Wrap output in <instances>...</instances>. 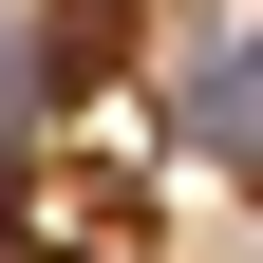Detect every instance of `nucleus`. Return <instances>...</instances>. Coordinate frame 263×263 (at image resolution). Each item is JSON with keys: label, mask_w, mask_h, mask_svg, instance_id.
<instances>
[{"label": "nucleus", "mask_w": 263, "mask_h": 263, "mask_svg": "<svg viewBox=\"0 0 263 263\" xmlns=\"http://www.w3.org/2000/svg\"><path fill=\"white\" fill-rule=\"evenodd\" d=\"M19 245L38 263H151V188L113 151H57V170H19Z\"/></svg>", "instance_id": "f257e3e1"}]
</instances>
